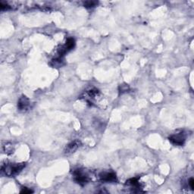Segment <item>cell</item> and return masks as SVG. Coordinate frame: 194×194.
<instances>
[{"mask_svg":"<svg viewBox=\"0 0 194 194\" xmlns=\"http://www.w3.org/2000/svg\"><path fill=\"white\" fill-rule=\"evenodd\" d=\"M25 163H10L5 164L2 167V171L8 177H14L18 174L25 167Z\"/></svg>","mask_w":194,"mask_h":194,"instance_id":"obj_1","label":"cell"},{"mask_svg":"<svg viewBox=\"0 0 194 194\" xmlns=\"http://www.w3.org/2000/svg\"><path fill=\"white\" fill-rule=\"evenodd\" d=\"M74 181L78 184L81 186H84L89 182V178L88 176H87L85 174L83 173V171H81V169H77L74 171Z\"/></svg>","mask_w":194,"mask_h":194,"instance_id":"obj_2","label":"cell"},{"mask_svg":"<svg viewBox=\"0 0 194 194\" xmlns=\"http://www.w3.org/2000/svg\"><path fill=\"white\" fill-rule=\"evenodd\" d=\"M169 141L171 143H173L176 146H183L186 140V136L182 132L178 134H172L171 136H169Z\"/></svg>","mask_w":194,"mask_h":194,"instance_id":"obj_3","label":"cell"},{"mask_svg":"<svg viewBox=\"0 0 194 194\" xmlns=\"http://www.w3.org/2000/svg\"><path fill=\"white\" fill-rule=\"evenodd\" d=\"M100 179L103 182H115L116 174L113 172H102L100 174Z\"/></svg>","mask_w":194,"mask_h":194,"instance_id":"obj_4","label":"cell"},{"mask_svg":"<svg viewBox=\"0 0 194 194\" xmlns=\"http://www.w3.org/2000/svg\"><path fill=\"white\" fill-rule=\"evenodd\" d=\"M81 141L74 140L73 142H71V143H70L68 145H67V146L65 147V154H67V155H69V154H71V153H74V152L81 146Z\"/></svg>","mask_w":194,"mask_h":194,"instance_id":"obj_5","label":"cell"},{"mask_svg":"<svg viewBox=\"0 0 194 194\" xmlns=\"http://www.w3.org/2000/svg\"><path fill=\"white\" fill-rule=\"evenodd\" d=\"M29 106H30V101L28 97L22 96L18 102V109L20 111H26L28 109Z\"/></svg>","mask_w":194,"mask_h":194,"instance_id":"obj_6","label":"cell"},{"mask_svg":"<svg viewBox=\"0 0 194 194\" xmlns=\"http://www.w3.org/2000/svg\"><path fill=\"white\" fill-rule=\"evenodd\" d=\"M50 65L54 68H60L65 65V62H64V60L62 59V57H58L57 58L52 59Z\"/></svg>","mask_w":194,"mask_h":194,"instance_id":"obj_7","label":"cell"},{"mask_svg":"<svg viewBox=\"0 0 194 194\" xmlns=\"http://www.w3.org/2000/svg\"><path fill=\"white\" fill-rule=\"evenodd\" d=\"M74 46H75V40H74V38H68L67 40H66V43L65 44V46L66 47L68 51H70L71 49L74 48Z\"/></svg>","mask_w":194,"mask_h":194,"instance_id":"obj_8","label":"cell"},{"mask_svg":"<svg viewBox=\"0 0 194 194\" xmlns=\"http://www.w3.org/2000/svg\"><path fill=\"white\" fill-rule=\"evenodd\" d=\"M127 184L130 185L132 187H134V188H139V187L140 186V183L138 182V180H137L136 178L130 179L128 181H127Z\"/></svg>","mask_w":194,"mask_h":194,"instance_id":"obj_9","label":"cell"},{"mask_svg":"<svg viewBox=\"0 0 194 194\" xmlns=\"http://www.w3.org/2000/svg\"><path fill=\"white\" fill-rule=\"evenodd\" d=\"M97 4H98V2H95V1H87V2L83 3L84 6L87 8L95 7Z\"/></svg>","mask_w":194,"mask_h":194,"instance_id":"obj_10","label":"cell"},{"mask_svg":"<svg viewBox=\"0 0 194 194\" xmlns=\"http://www.w3.org/2000/svg\"><path fill=\"white\" fill-rule=\"evenodd\" d=\"M98 93H99V90H96V89H92V90L87 91V94L89 95L90 98H94L98 95Z\"/></svg>","mask_w":194,"mask_h":194,"instance_id":"obj_11","label":"cell"},{"mask_svg":"<svg viewBox=\"0 0 194 194\" xmlns=\"http://www.w3.org/2000/svg\"><path fill=\"white\" fill-rule=\"evenodd\" d=\"M0 8H1V10L2 11H5V10H9L11 9V7H10L9 5H7L6 3H4L3 2H1V3H0Z\"/></svg>","mask_w":194,"mask_h":194,"instance_id":"obj_12","label":"cell"},{"mask_svg":"<svg viewBox=\"0 0 194 194\" xmlns=\"http://www.w3.org/2000/svg\"><path fill=\"white\" fill-rule=\"evenodd\" d=\"M33 192V190L28 189V187H23V189L21 191V193H31Z\"/></svg>","mask_w":194,"mask_h":194,"instance_id":"obj_13","label":"cell"},{"mask_svg":"<svg viewBox=\"0 0 194 194\" xmlns=\"http://www.w3.org/2000/svg\"><path fill=\"white\" fill-rule=\"evenodd\" d=\"M120 88H121V90H120L121 92H126L129 90V86L127 85V84H125V85L122 84V85L120 86Z\"/></svg>","mask_w":194,"mask_h":194,"instance_id":"obj_14","label":"cell"},{"mask_svg":"<svg viewBox=\"0 0 194 194\" xmlns=\"http://www.w3.org/2000/svg\"><path fill=\"white\" fill-rule=\"evenodd\" d=\"M189 187H190V188H191V189H193V190L194 189V180H193V178H190V179H189Z\"/></svg>","mask_w":194,"mask_h":194,"instance_id":"obj_15","label":"cell"}]
</instances>
